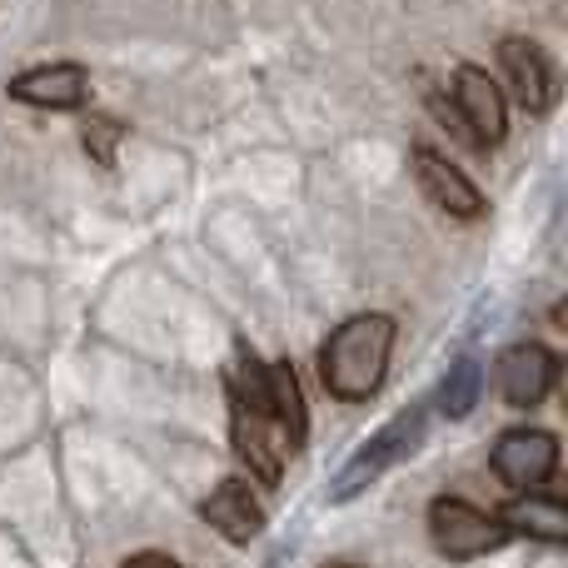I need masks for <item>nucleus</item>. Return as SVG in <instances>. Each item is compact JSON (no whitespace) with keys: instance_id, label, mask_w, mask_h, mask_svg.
Returning <instances> with one entry per match:
<instances>
[{"instance_id":"f257e3e1","label":"nucleus","mask_w":568,"mask_h":568,"mask_svg":"<svg viewBox=\"0 0 568 568\" xmlns=\"http://www.w3.org/2000/svg\"><path fill=\"white\" fill-rule=\"evenodd\" d=\"M230 429L235 454L260 484H280L290 454L304 444L310 414L290 364H265L255 354H240L235 379H230Z\"/></svg>"},{"instance_id":"f03ea898","label":"nucleus","mask_w":568,"mask_h":568,"mask_svg":"<svg viewBox=\"0 0 568 568\" xmlns=\"http://www.w3.org/2000/svg\"><path fill=\"white\" fill-rule=\"evenodd\" d=\"M394 349V320L389 314H354L324 339L320 349V379L339 404H364L379 394L384 369Z\"/></svg>"},{"instance_id":"7ed1b4c3","label":"nucleus","mask_w":568,"mask_h":568,"mask_svg":"<svg viewBox=\"0 0 568 568\" xmlns=\"http://www.w3.org/2000/svg\"><path fill=\"white\" fill-rule=\"evenodd\" d=\"M429 539L444 559H479V554H499L514 534L499 514H484L469 499H449L444 494L429 509Z\"/></svg>"},{"instance_id":"20e7f679","label":"nucleus","mask_w":568,"mask_h":568,"mask_svg":"<svg viewBox=\"0 0 568 568\" xmlns=\"http://www.w3.org/2000/svg\"><path fill=\"white\" fill-rule=\"evenodd\" d=\"M419 439H424V409H404V414H394V419L384 424V429L374 434V439L364 444V449L339 469V479L329 484V499H334V504H344V499H354L359 489H369V484L379 479V474L389 469V464L409 459V454L419 449Z\"/></svg>"},{"instance_id":"39448f33","label":"nucleus","mask_w":568,"mask_h":568,"mask_svg":"<svg viewBox=\"0 0 568 568\" xmlns=\"http://www.w3.org/2000/svg\"><path fill=\"white\" fill-rule=\"evenodd\" d=\"M454 115H459L464 140H474L479 150H494L509 130V105H504L499 85L489 80V70L459 65L454 70Z\"/></svg>"},{"instance_id":"423d86ee","label":"nucleus","mask_w":568,"mask_h":568,"mask_svg":"<svg viewBox=\"0 0 568 568\" xmlns=\"http://www.w3.org/2000/svg\"><path fill=\"white\" fill-rule=\"evenodd\" d=\"M559 469V439L549 429H509L494 444V474L509 489H539Z\"/></svg>"},{"instance_id":"0eeeda50","label":"nucleus","mask_w":568,"mask_h":568,"mask_svg":"<svg viewBox=\"0 0 568 568\" xmlns=\"http://www.w3.org/2000/svg\"><path fill=\"white\" fill-rule=\"evenodd\" d=\"M494 384H499V394L514 409H534L559 384V354L544 349V344H514L494 364Z\"/></svg>"},{"instance_id":"6e6552de","label":"nucleus","mask_w":568,"mask_h":568,"mask_svg":"<svg viewBox=\"0 0 568 568\" xmlns=\"http://www.w3.org/2000/svg\"><path fill=\"white\" fill-rule=\"evenodd\" d=\"M499 60H504V70H509V80H514V95H519V105L529 110V115L554 110L559 75H554V60L544 55V45H534V40H524V36H509L499 45Z\"/></svg>"},{"instance_id":"1a4fd4ad","label":"nucleus","mask_w":568,"mask_h":568,"mask_svg":"<svg viewBox=\"0 0 568 568\" xmlns=\"http://www.w3.org/2000/svg\"><path fill=\"white\" fill-rule=\"evenodd\" d=\"M414 175H419V190L444 210V215H454V220H479L484 215L479 185H474L459 165H449L444 155H434V150L419 145L414 150Z\"/></svg>"},{"instance_id":"9d476101","label":"nucleus","mask_w":568,"mask_h":568,"mask_svg":"<svg viewBox=\"0 0 568 568\" xmlns=\"http://www.w3.org/2000/svg\"><path fill=\"white\" fill-rule=\"evenodd\" d=\"M10 95L20 105H40V110H75L90 95V75L75 60H60V65H40V70L16 75L10 80Z\"/></svg>"},{"instance_id":"9b49d317","label":"nucleus","mask_w":568,"mask_h":568,"mask_svg":"<svg viewBox=\"0 0 568 568\" xmlns=\"http://www.w3.org/2000/svg\"><path fill=\"white\" fill-rule=\"evenodd\" d=\"M200 514H205V524H215L230 544H250L260 529H265V514H260L255 494H250V484H240V479L220 484V489L205 499V509H200Z\"/></svg>"},{"instance_id":"f8f14e48","label":"nucleus","mask_w":568,"mask_h":568,"mask_svg":"<svg viewBox=\"0 0 568 568\" xmlns=\"http://www.w3.org/2000/svg\"><path fill=\"white\" fill-rule=\"evenodd\" d=\"M499 519L509 524L514 539H534V544H549V549L568 544V509L559 499H539V494H529V499L509 504Z\"/></svg>"},{"instance_id":"ddd939ff","label":"nucleus","mask_w":568,"mask_h":568,"mask_svg":"<svg viewBox=\"0 0 568 568\" xmlns=\"http://www.w3.org/2000/svg\"><path fill=\"white\" fill-rule=\"evenodd\" d=\"M479 389H484L479 364H474V359H459V364L449 369V379H444V389H439L444 414H449V419H464V414L479 404Z\"/></svg>"},{"instance_id":"4468645a","label":"nucleus","mask_w":568,"mask_h":568,"mask_svg":"<svg viewBox=\"0 0 568 568\" xmlns=\"http://www.w3.org/2000/svg\"><path fill=\"white\" fill-rule=\"evenodd\" d=\"M115 140H120L115 120H90V125H85V150H95V160H105V165H110V150H115Z\"/></svg>"},{"instance_id":"2eb2a0df","label":"nucleus","mask_w":568,"mask_h":568,"mask_svg":"<svg viewBox=\"0 0 568 568\" xmlns=\"http://www.w3.org/2000/svg\"><path fill=\"white\" fill-rule=\"evenodd\" d=\"M120 568H180L175 559H165V554H135L130 564H120Z\"/></svg>"},{"instance_id":"dca6fc26","label":"nucleus","mask_w":568,"mask_h":568,"mask_svg":"<svg viewBox=\"0 0 568 568\" xmlns=\"http://www.w3.org/2000/svg\"><path fill=\"white\" fill-rule=\"evenodd\" d=\"M324 568H364V564H324Z\"/></svg>"}]
</instances>
